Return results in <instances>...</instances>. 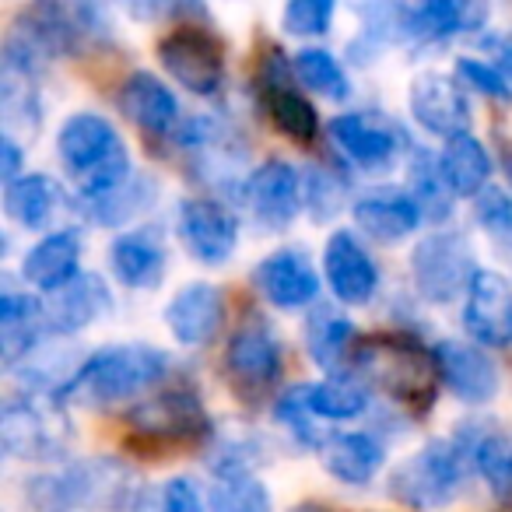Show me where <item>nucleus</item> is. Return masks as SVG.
<instances>
[{"instance_id":"obj_1","label":"nucleus","mask_w":512,"mask_h":512,"mask_svg":"<svg viewBox=\"0 0 512 512\" xmlns=\"http://www.w3.org/2000/svg\"><path fill=\"white\" fill-rule=\"evenodd\" d=\"M57 148L64 165L81 176V190L88 200H102L130 183V158L113 123L99 113H74L60 127Z\"/></svg>"},{"instance_id":"obj_2","label":"nucleus","mask_w":512,"mask_h":512,"mask_svg":"<svg viewBox=\"0 0 512 512\" xmlns=\"http://www.w3.org/2000/svg\"><path fill=\"white\" fill-rule=\"evenodd\" d=\"M169 372V358L151 344H116L92 355L74 379L64 386L67 400H81L88 407H102L155 386Z\"/></svg>"},{"instance_id":"obj_3","label":"nucleus","mask_w":512,"mask_h":512,"mask_svg":"<svg viewBox=\"0 0 512 512\" xmlns=\"http://www.w3.org/2000/svg\"><path fill=\"white\" fill-rule=\"evenodd\" d=\"M358 365L362 372L372 379L376 386H383L390 397L404 400V404L414 407H428L435 393V355H428L418 341L411 337H365L358 344Z\"/></svg>"},{"instance_id":"obj_4","label":"nucleus","mask_w":512,"mask_h":512,"mask_svg":"<svg viewBox=\"0 0 512 512\" xmlns=\"http://www.w3.org/2000/svg\"><path fill=\"white\" fill-rule=\"evenodd\" d=\"M74 428L60 404L43 397H15L0 414V442L18 460H60L71 449Z\"/></svg>"},{"instance_id":"obj_5","label":"nucleus","mask_w":512,"mask_h":512,"mask_svg":"<svg viewBox=\"0 0 512 512\" xmlns=\"http://www.w3.org/2000/svg\"><path fill=\"white\" fill-rule=\"evenodd\" d=\"M463 449L449 442H428L421 453L404 460L390 477V495L411 509H439L463 488Z\"/></svg>"},{"instance_id":"obj_6","label":"nucleus","mask_w":512,"mask_h":512,"mask_svg":"<svg viewBox=\"0 0 512 512\" xmlns=\"http://www.w3.org/2000/svg\"><path fill=\"white\" fill-rule=\"evenodd\" d=\"M411 271L418 292L432 302H449L460 292H470L477 271L474 249L463 232H435L418 242L411 256Z\"/></svg>"},{"instance_id":"obj_7","label":"nucleus","mask_w":512,"mask_h":512,"mask_svg":"<svg viewBox=\"0 0 512 512\" xmlns=\"http://www.w3.org/2000/svg\"><path fill=\"white\" fill-rule=\"evenodd\" d=\"M116 467L109 463H85L67 474L39 477L29 488L32 502L39 512H88V509H109L120 498L123 477H113Z\"/></svg>"},{"instance_id":"obj_8","label":"nucleus","mask_w":512,"mask_h":512,"mask_svg":"<svg viewBox=\"0 0 512 512\" xmlns=\"http://www.w3.org/2000/svg\"><path fill=\"white\" fill-rule=\"evenodd\" d=\"M162 67L186 88L197 95H214L225 81V53L211 32L197 25H179L176 32L158 43Z\"/></svg>"},{"instance_id":"obj_9","label":"nucleus","mask_w":512,"mask_h":512,"mask_svg":"<svg viewBox=\"0 0 512 512\" xmlns=\"http://www.w3.org/2000/svg\"><path fill=\"white\" fill-rule=\"evenodd\" d=\"M225 369L239 390H267L281 376V344L271 327L260 320H246L232 334L225 351Z\"/></svg>"},{"instance_id":"obj_10","label":"nucleus","mask_w":512,"mask_h":512,"mask_svg":"<svg viewBox=\"0 0 512 512\" xmlns=\"http://www.w3.org/2000/svg\"><path fill=\"white\" fill-rule=\"evenodd\" d=\"M130 425L162 442L200 439L207 432V411L193 390H165L130 411Z\"/></svg>"},{"instance_id":"obj_11","label":"nucleus","mask_w":512,"mask_h":512,"mask_svg":"<svg viewBox=\"0 0 512 512\" xmlns=\"http://www.w3.org/2000/svg\"><path fill=\"white\" fill-rule=\"evenodd\" d=\"M179 235H183L186 249L197 256L200 264H225L235 253L239 242V225L221 204L204 197H190L179 207Z\"/></svg>"},{"instance_id":"obj_12","label":"nucleus","mask_w":512,"mask_h":512,"mask_svg":"<svg viewBox=\"0 0 512 512\" xmlns=\"http://www.w3.org/2000/svg\"><path fill=\"white\" fill-rule=\"evenodd\" d=\"M411 113L432 134L446 137H463L470 127V102L463 95V88L446 74H421L411 85Z\"/></svg>"},{"instance_id":"obj_13","label":"nucleus","mask_w":512,"mask_h":512,"mask_svg":"<svg viewBox=\"0 0 512 512\" xmlns=\"http://www.w3.org/2000/svg\"><path fill=\"white\" fill-rule=\"evenodd\" d=\"M463 327L474 341L491 348H509L512 344V288L505 278L481 271L467 292L463 309Z\"/></svg>"},{"instance_id":"obj_14","label":"nucleus","mask_w":512,"mask_h":512,"mask_svg":"<svg viewBox=\"0 0 512 512\" xmlns=\"http://www.w3.org/2000/svg\"><path fill=\"white\" fill-rule=\"evenodd\" d=\"M435 369L439 379L467 404H488L498 393V372L491 358H484L477 348L460 341H442L435 344Z\"/></svg>"},{"instance_id":"obj_15","label":"nucleus","mask_w":512,"mask_h":512,"mask_svg":"<svg viewBox=\"0 0 512 512\" xmlns=\"http://www.w3.org/2000/svg\"><path fill=\"white\" fill-rule=\"evenodd\" d=\"M221 316H225V299L218 288L207 281H193V285L179 288L165 306V327L179 344H207L218 334Z\"/></svg>"},{"instance_id":"obj_16","label":"nucleus","mask_w":512,"mask_h":512,"mask_svg":"<svg viewBox=\"0 0 512 512\" xmlns=\"http://www.w3.org/2000/svg\"><path fill=\"white\" fill-rule=\"evenodd\" d=\"M323 267H327V281L341 302H369L379 288V271L372 264V256L362 249V242L351 232L330 235L327 253H323Z\"/></svg>"},{"instance_id":"obj_17","label":"nucleus","mask_w":512,"mask_h":512,"mask_svg":"<svg viewBox=\"0 0 512 512\" xmlns=\"http://www.w3.org/2000/svg\"><path fill=\"white\" fill-rule=\"evenodd\" d=\"M256 288L281 309H299L309 306L320 292L316 271L299 249H278L253 271Z\"/></svg>"},{"instance_id":"obj_18","label":"nucleus","mask_w":512,"mask_h":512,"mask_svg":"<svg viewBox=\"0 0 512 512\" xmlns=\"http://www.w3.org/2000/svg\"><path fill=\"white\" fill-rule=\"evenodd\" d=\"M246 197L249 207L260 221H267L271 228H285L299 211V176L288 162H264L260 169H253V176L246 179Z\"/></svg>"},{"instance_id":"obj_19","label":"nucleus","mask_w":512,"mask_h":512,"mask_svg":"<svg viewBox=\"0 0 512 512\" xmlns=\"http://www.w3.org/2000/svg\"><path fill=\"white\" fill-rule=\"evenodd\" d=\"M78 260H81L78 232H57V235H46L39 246L29 249L22 274L29 285L43 288V292H60V288L78 278Z\"/></svg>"},{"instance_id":"obj_20","label":"nucleus","mask_w":512,"mask_h":512,"mask_svg":"<svg viewBox=\"0 0 512 512\" xmlns=\"http://www.w3.org/2000/svg\"><path fill=\"white\" fill-rule=\"evenodd\" d=\"M330 134H334V141L362 165L386 162V158H393V155H397V148H400L397 127H390L386 120L369 116V113L337 116V120L330 123Z\"/></svg>"},{"instance_id":"obj_21","label":"nucleus","mask_w":512,"mask_h":512,"mask_svg":"<svg viewBox=\"0 0 512 512\" xmlns=\"http://www.w3.org/2000/svg\"><path fill=\"white\" fill-rule=\"evenodd\" d=\"M120 109L137 123V127L148 130V134H165L179 116L176 95H172L169 88H165L162 81L148 71H137L123 81Z\"/></svg>"},{"instance_id":"obj_22","label":"nucleus","mask_w":512,"mask_h":512,"mask_svg":"<svg viewBox=\"0 0 512 512\" xmlns=\"http://www.w3.org/2000/svg\"><path fill=\"white\" fill-rule=\"evenodd\" d=\"M116 278L130 288H155L165 274V249L151 232H127L109 246Z\"/></svg>"},{"instance_id":"obj_23","label":"nucleus","mask_w":512,"mask_h":512,"mask_svg":"<svg viewBox=\"0 0 512 512\" xmlns=\"http://www.w3.org/2000/svg\"><path fill=\"white\" fill-rule=\"evenodd\" d=\"M109 288L106 281H99L95 274L85 278H74L71 285H64L50 302V323L60 334H74V330H85L88 323H95L109 309Z\"/></svg>"},{"instance_id":"obj_24","label":"nucleus","mask_w":512,"mask_h":512,"mask_svg":"<svg viewBox=\"0 0 512 512\" xmlns=\"http://www.w3.org/2000/svg\"><path fill=\"white\" fill-rule=\"evenodd\" d=\"M355 221L379 242H397L421 225V211L404 193H369L355 204Z\"/></svg>"},{"instance_id":"obj_25","label":"nucleus","mask_w":512,"mask_h":512,"mask_svg":"<svg viewBox=\"0 0 512 512\" xmlns=\"http://www.w3.org/2000/svg\"><path fill=\"white\" fill-rule=\"evenodd\" d=\"M323 463H327V470L337 481L365 484L383 467V446H379L372 435L344 432V435L327 439V446H323Z\"/></svg>"},{"instance_id":"obj_26","label":"nucleus","mask_w":512,"mask_h":512,"mask_svg":"<svg viewBox=\"0 0 512 512\" xmlns=\"http://www.w3.org/2000/svg\"><path fill=\"white\" fill-rule=\"evenodd\" d=\"M439 165H442V176H446L449 190H456L460 197H481L484 183H488V176H491L488 151H484V144L470 134L446 141Z\"/></svg>"},{"instance_id":"obj_27","label":"nucleus","mask_w":512,"mask_h":512,"mask_svg":"<svg viewBox=\"0 0 512 512\" xmlns=\"http://www.w3.org/2000/svg\"><path fill=\"white\" fill-rule=\"evenodd\" d=\"M60 197H64V193H60L57 179L32 172V176H22V179H15V183H8V190H4V211H8L18 225L43 228L46 221L53 218V211L60 207Z\"/></svg>"},{"instance_id":"obj_28","label":"nucleus","mask_w":512,"mask_h":512,"mask_svg":"<svg viewBox=\"0 0 512 512\" xmlns=\"http://www.w3.org/2000/svg\"><path fill=\"white\" fill-rule=\"evenodd\" d=\"M481 18L484 8H463L453 0H432V4L404 11V29L418 39H449L456 32L481 25Z\"/></svg>"},{"instance_id":"obj_29","label":"nucleus","mask_w":512,"mask_h":512,"mask_svg":"<svg viewBox=\"0 0 512 512\" xmlns=\"http://www.w3.org/2000/svg\"><path fill=\"white\" fill-rule=\"evenodd\" d=\"M463 453H470L474 467L498 498H512V435L474 432Z\"/></svg>"},{"instance_id":"obj_30","label":"nucleus","mask_w":512,"mask_h":512,"mask_svg":"<svg viewBox=\"0 0 512 512\" xmlns=\"http://www.w3.org/2000/svg\"><path fill=\"white\" fill-rule=\"evenodd\" d=\"M36 323H39V306L29 295L8 292L0 299V348H4V362H15L18 355H29Z\"/></svg>"},{"instance_id":"obj_31","label":"nucleus","mask_w":512,"mask_h":512,"mask_svg":"<svg viewBox=\"0 0 512 512\" xmlns=\"http://www.w3.org/2000/svg\"><path fill=\"white\" fill-rule=\"evenodd\" d=\"M211 512H271V498L253 474L228 467L211 488Z\"/></svg>"},{"instance_id":"obj_32","label":"nucleus","mask_w":512,"mask_h":512,"mask_svg":"<svg viewBox=\"0 0 512 512\" xmlns=\"http://www.w3.org/2000/svg\"><path fill=\"white\" fill-rule=\"evenodd\" d=\"M355 344V327L337 313H320L306 327V348L323 369H337L348 358V348Z\"/></svg>"},{"instance_id":"obj_33","label":"nucleus","mask_w":512,"mask_h":512,"mask_svg":"<svg viewBox=\"0 0 512 512\" xmlns=\"http://www.w3.org/2000/svg\"><path fill=\"white\" fill-rule=\"evenodd\" d=\"M267 109H271L274 127L299 144H309L316 137V130H320L316 109L309 106V99H302L299 92H292V88H274Z\"/></svg>"},{"instance_id":"obj_34","label":"nucleus","mask_w":512,"mask_h":512,"mask_svg":"<svg viewBox=\"0 0 512 512\" xmlns=\"http://www.w3.org/2000/svg\"><path fill=\"white\" fill-rule=\"evenodd\" d=\"M411 190H414V204H418L421 218H446L453 200H449V183L442 176V165L428 155L414 158L411 169Z\"/></svg>"},{"instance_id":"obj_35","label":"nucleus","mask_w":512,"mask_h":512,"mask_svg":"<svg viewBox=\"0 0 512 512\" xmlns=\"http://www.w3.org/2000/svg\"><path fill=\"white\" fill-rule=\"evenodd\" d=\"M295 74H299L313 92L327 95V99H344V95L351 92L348 74H344V67L337 64L327 50H302L299 57H295Z\"/></svg>"},{"instance_id":"obj_36","label":"nucleus","mask_w":512,"mask_h":512,"mask_svg":"<svg viewBox=\"0 0 512 512\" xmlns=\"http://www.w3.org/2000/svg\"><path fill=\"white\" fill-rule=\"evenodd\" d=\"M309 407L320 418H355L365 411V390L351 379H327L309 386Z\"/></svg>"},{"instance_id":"obj_37","label":"nucleus","mask_w":512,"mask_h":512,"mask_svg":"<svg viewBox=\"0 0 512 512\" xmlns=\"http://www.w3.org/2000/svg\"><path fill=\"white\" fill-rule=\"evenodd\" d=\"M474 214L481 228L498 242V246L512 249V197L505 190H484L474 200Z\"/></svg>"},{"instance_id":"obj_38","label":"nucleus","mask_w":512,"mask_h":512,"mask_svg":"<svg viewBox=\"0 0 512 512\" xmlns=\"http://www.w3.org/2000/svg\"><path fill=\"white\" fill-rule=\"evenodd\" d=\"M334 18V4L330 0H295L285 8V29L292 36H323Z\"/></svg>"},{"instance_id":"obj_39","label":"nucleus","mask_w":512,"mask_h":512,"mask_svg":"<svg viewBox=\"0 0 512 512\" xmlns=\"http://www.w3.org/2000/svg\"><path fill=\"white\" fill-rule=\"evenodd\" d=\"M456 71H460V78H467L477 92L491 95V99H512L509 78H505L502 71H495V67L481 64V60H460V67H456Z\"/></svg>"},{"instance_id":"obj_40","label":"nucleus","mask_w":512,"mask_h":512,"mask_svg":"<svg viewBox=\"0 0 512 512\" xmlns=\"http://www.w3.org/2000/svg\"><path fill=\"white\" fill-rule=\"evenodd\" d=\"M137 193H141V183H123L116 193H109V197L95 200V214H99L102 221H123V218H130V214H134L137 207L148 204V200H141Z\"/></svg>"},{"instance_id":"obj_41","label":"nucleus","mask_w":512,"mask_h":512,"mask_svg":"<svg viewBox=\"0 0 512 512\" xmlns=\"http://www.w3.org/2000/svg\"><path fill=\"white\" fill-rule=\"evenodd\" d=\"M162 512H204V505H200V491L193 488V481L176 477V481L165 484Z\"/></svg>"},{"instance_id":"obj_42","label":"nucleus","mask_w":512,"mask_h":512,"mask_svg":"<svg viewBox=\"0 0 512 512\" xmlns=\"http://www.w3.org/2000/svg\"><path fill=\"white\" fill-rule=\"evenodd\" d=\"M18 169H22V151H18V144L11 137H4L0 141V176L8 179V183H15V179H22Z\"/></svg>"},{"instance_id":"obj_43","label":"nucleus","mask_w":512,"mask_h":512,"mask_svg":"<svg viewBox=\"0 0 512 512\" xmlns=\"http://www.w3.org/2000/svg\"><path fill=\"white\" fill-rule=\"evenodd\" d=\"M498 53H502V64H505V71H509V78H512V36H505L502 43H498Z\"/></svg>"},{"instance_id":"obj_44","label":"nucleus","mask_w":512,"mask_h":512,"mask_svg":"<svg viewBox=\"0 0 512 512\" xmlns=\"http://www.w3.org/2000/svg\"><path fill=\"white\" fill-rule=\"evenodd\" d=\"M295 512H330V509H323L320 502H302V505H299V509H295Z\"/></svg>"}]
</instances>
